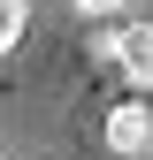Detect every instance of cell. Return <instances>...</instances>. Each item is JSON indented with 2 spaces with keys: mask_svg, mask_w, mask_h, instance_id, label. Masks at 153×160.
I'll return each mask as SVG.
<instances>
[{
  "mask_svg": "<svg viewBox=\"0 0 153 160\" xmlns=\"http://www.w3.org/2000/svg\"><path fill=\"white\" fill-rule=\"evenodd\" d=\"M92 53L123 69L130 92H153V15H123V23H92Z\"/></svg>",
  "mask_w": 153,
  "mask_h": 160,
  "instance_id": "6da1fadb",
  "label": "cell"
},
{
  "mask_svg": "<svg viewBox=\"0 0 153 160\" xmlns=\"http://www.w3.org/2000/svg\"><path fill=\"white\" fill-rule=\"evenodd\" d=\"M100 130H107V152L115 160H153V92H123Z\"/></svg>",
  "mask_w": 153,
  "mask_h": 160,
  "instance_id": "7a4b0ae2",
  "label": "cell"
},
{
  "mask_svg": "<svg viewBox=\"0 0 153 160\" xmlns=\"http://www.w3.org/2000/svg\"><path fill=\"white\" fill-rule=\"evenodd\" d=\"M23 23H31V8H23V0H0V53H15V46H23Z\"/></svg>",
  "mask_w": 153,
  "mask_h": 160,
  "instance_id": "3957f363",
  "label": "cell"
}]
</instances>
